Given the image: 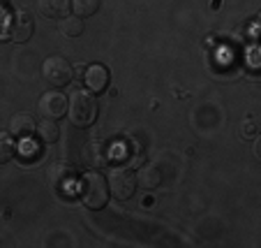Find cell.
Returning <instances> with one entry per match:
<instances>
[{"label": "cell", "instance_id": "4", "mask_svg": "<svg viewBox=\"0 0 261 248\" xmlns=\"http://www.w3.org/2000/svg\"><path fill=\"white\" fill-rule=\"evenodd\" d=\"M51 188L60 195H69L76 190V181H79V172L72 163H54L46 172Z\"/></svg>", "mask_w": 261, "mask_h": 248}, {"label": "cell", "instance_id": "20", "mask_svg": "<svg viewBox=\"0 0 261 248\" xmlns=\"http://www.w3.org/2000/svg\"><path fill=\"white\" fill-rule=\"evenodd\" d=\"M3 3H5V0H0V5H3Z\"/></svg>", "mask_w": 261, "mask_h": 248}, {"label": "cell", "instance_id": "16", "mask_svg": "<svg viewBox=\"0 0 261 248\" xmlns=\"http://www.w3.org/2000/svg\"><path fill=\"white\" fill-rule=\"evenodd\" d=\"M16 153V144H14V137L10 132H0V165L10 163Z\"/></svg>", "mask_w": 261, "mask_h": 248}, {"label": "cell", "instance_id": "15", "mask_svg": "<svg viewBox=\"0 0 261 248\" xmlns=\"http://www.w3.org/2000/svg\"><path fill=\"white\" fill-rule=\"evenodd\" d=\"M37 132H40V139L44 142V144H56L60 139V128H58V121H51V119H44L40 123V128H37Z\"/></svg>", "mask_w": 261, "mask_h": 248}, {"label": "cell", "instance_id": "10", "mask_svg": "<svg viewBox=\"0 0 261 248\" xmlns=\"http://www.w3.org/2000/svg\"><path fill=\"white\" fill-rule=\"evenodd\" d=\"M84 81L88 86L90 93H104L109 88V81H111V75H109V70L99 63H93L84 70Z\"/></svg>", "mask_w": 261, "mask_h": 248}, {"label": "cell", "instance_id": "9", "mask_svg": "<svg viewBox=\"0 0 261 248\" xmlns=\"http://www.w3.org/2000/svg\"><path fill=\"white\" fill-rule=\"evenodd\" d=\"M109 160H111V151H109V146L104 144L102 139H90L88 144L84 146V163L90 169L107 167Z\"/></svg>", "mask_w": 261, "mask_h": 248}, {"label": "cell", "instance_id": "18", "mask_svg": "<svg viewBox=\"0 0 261 248\" xmlns=\"http://www.w3.org/2000/svg\"><path fill=\"white\" fill-rule=\"evenodd\" d=\"M21 142H23V146L19 149V158L23 160V163H33V160L40 155L37 144H35V142H30V139H21Z\"/></svg>", "mask_w": 261, "mask_h": 248}, {"label": "cell", "instance_id": "7", "mask_svg": "<svg viewBox=\"0 0 261 248\" xmlns=\"http://www.w3.org/2000/svg\"><path fill=\"white\" fill-rule=\"evenodd\" d=\"M33 30H35V24H33V16L30 12L25 10H16L10 19V37L14 42H28L33 37Z\"/></svg>", "mask_w": 261, "mask_h": 248}, {"label": "cell", "instance_id": "13", "mask_svg": "<svg viewBox=\"0 0 261 248\" xmlns=\"http://www.w3.org/2000/svg\"><path fill=\"white\" fill-rule=\"evenodd\" d=\"M137 184L143 186V188H148V190L162 186V172H160V167L143 163L141 169H139V174H137Z\"/></svg>", "mask_w": 261, "mask_h": 248}, {"label": "cell", "instance_id": "12", "mask_svg": "<svg viewBox=\"0 0 261 248\" xmlns=\"http://www.w3.org/2000/svg\"><path fill=\"white\" fill-rule=\"evenodd\" d=\"M72 10V0H37V12L46 19H63Z\"/></svg>", "mask_w": 261, "mask_h": 248}, {"label": "cell", "instance_id": "17", "mask_svg": "<svg viewBox=\"0 0 261 248\" xmlns=\"http://www.w3.org/2000/svg\"><path fill=\"white\" fill-rule=\"evenodd\" d=\"M99 10V0H72V12L79 19H86V16L95 14Z\"/></svg>", "mask_w": 261, "mask_h": 248}, {"label": "cell", "instance_id": "8", "mask_svg": "<svg viewBox=\"0 0 261 248\" xmlns=\"http://www.w3.org/2000/svg\"><path fill=\"white\" fill-rule=\"evenodd\" d=\"M116 158L123 165H127V167H141L146 163V151L141 149L137 139H123L116 146Z\"/></svg>", "mask_w": 261, "mask_h": 248}, {"label": "cell", "instance_id": "1", "mask_svg": "<svg viewBox=\"0 0 261 248\" xmlns=\"http://www.w3.org/2000/svg\"><path fill=\"white\" fill-rule=\"evenodd\" d=\"M76 193L84 207H88L90 211H99L109 204V184L99 172L90 169L84 176H79V186H76Z\"/></svg>", "mask_w": 261, "mask_h": 248}, {"label": "cell", "instance_id": "5", "mask_svg": "<svg viewBox=\"0 0 261 248\" xmlns=\"http://www.w3.org/2000/svg\"><path fill=\"white\" fill-rule=\"evenodd\" d=\"M42 75H44L46 84H51L54 88L67 86L74 77V67L63 58V56H49L42 65Z\"/></svg>", "mask_w": 261, "mask_h": 248}, {"label": "cell", "instance_id": "6", "mask_svg": "<svg viewBox=\"0 0 261 248\" xmlns=\"http://www.w3.org/2000/svg\"><path fill=\"white\" fill-rule=\"evenodd\" d=\"M37 111H40L42 119H51V121H58L67 114V98L58 91H46L44 95L40 98L37 102Z\"/></svg>", "mask_w": 261, "mask_h": 248}, {"label": "cell", "instance_id": "14", "mask_svg": "<svg viewBox=\"0 0 261 248\" xmlns=\"http://www.w3.org/2000/svg\"><path fill=\"white\" fill-rule=\"evenodd\" d=\"M58 30H60V35H63V37L74 40V37H79V35L84 33V21H81L76 14H67V16H63V19H60Z\"/></svg>", "mask_w": 261, "mask_h": 248}, {"label": "cell", "instance_id": "19", "mask_svg": "<svg viewBox=\"0 0 261 248\" xmlns=\"http://www.w3.org/2000/svg\"><path fill=\"white\" fill-rule=\"evenodd\" d=\"M241 137L250 139V137H256V123L252 119H245L241 125Z\"/></svg>", "mask_w": 261, "mask_h": 248}, {"label": "cell", "instance_id": "11", "mask_svg": "<svg viewBox=\"0 0 261 248\" xmlns=\"http://www.w3.org/2000/svg\"><path fill=\"white\" fill-rule=\"evenodd\" d=\"M7 132L16 139H30L35 132H37V123L30 114H14L10 119V128Z\"/></svg>", "mask_w": 261, "mask_h": 248}, {"label": "cell", "instance_id": "3", "mask_svg": "<svg viewBox=\"0 0 261 248\" xmlns=\"http://www.w3.org/2000/svg\"><path fill=\"white\" fill-rule=\"evenodd\" d=\"M109 193L116 199H129L137 190V174L127 167V165H116L107 176Z\"/></svg>", "mask_w": 261, "mask_h": 248}, {"label": "cell", "instance_id": "2", "mask_svg": "<svg viewBox=\"0 0 261 248\" xmlns=\"http://www.w3.org/2000/svg\"><path fill=\"white\" fill-rule=\"evenodd\" d=\"M99 114V104L95 93L84 88H76L67 100V116L72 121V125L76 128H90L97 121Z\"/></svg>", "mask_w": 261, "mask_h": 248}]
</instances>
